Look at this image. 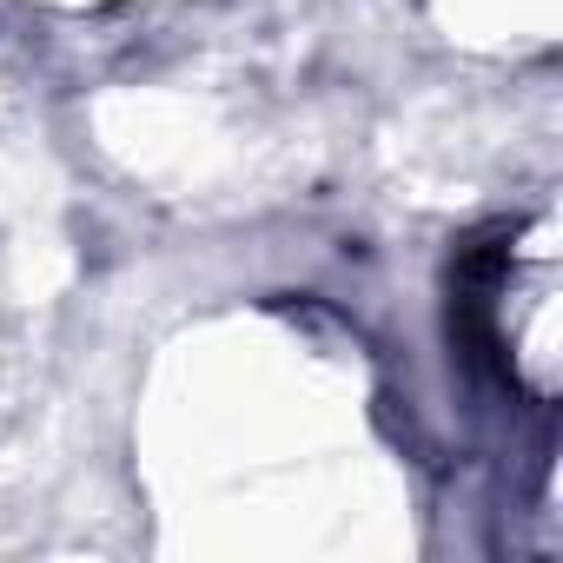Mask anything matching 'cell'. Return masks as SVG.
<instances>
[{
  "label": "cell",
  "instance_id": "6da1fadb",
  "mask_svg": "<svg viewBox=\"0 0 563 563\" xmlns=\"http://www.w3.org/2000/svg\"><path fill=\"white\" fill-rule=\"evenodd\" d=\"M457 325L477 345V358L497 365V378L530 398L556 405L563 391V272H556V219L530 212L510 219L457 252Z\"/></svg>",
  "mask_w": 563,
  "mask_h": 563
}]
</instances>
